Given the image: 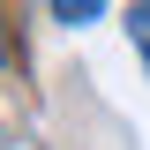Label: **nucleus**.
Returning a JSON list of instances; mask_svg holds the SVG:
<instances>
[{
	"label": "nucleus",
	"instance_id": "nucleus-1",
	"mask_svg": "<svg viewBox=\"0 0 150 150\" xmlns=\"http://www.w3.org/2000/svg\"><path fill=\"white\" fill-rule=\"evenodd\" d=\"M98 15H105L98 0H53V23H68V30L75 23H98Z\"/></svg>",
	"mask_w": 150,
	"mask_h": 150
},
{
	"label": "nucleus",
	"instance_id": "nucleus-2",
	"mask_svg": "<svg viewBox=\"0 0 150 150\" xmlns=\"http://www.w3.org/2000/svg\"><path fill=\"white\" fill-rule=\"evenodd\" d=\"M128 38H135V53H143V68H150V0L128 8Z\"/></svg>",
	"mask_w": 150,
	"mask_h": 150
},
{
	"label": "nucleus",
	"instance_id": "nucleus-3",
	"mask_svg": "<svg viewBox=\"0 0 150 150\" xmlns=\"http://www.w3.org/2000/svg\"><path fill=\"white\" fill-rule=\"evenodd\" d=\"M8 53H15V45H8V30H0V60H8Z\"/></svg>",
	"mask_w": 150,
	"mask_h": 150
}]
</instances>
